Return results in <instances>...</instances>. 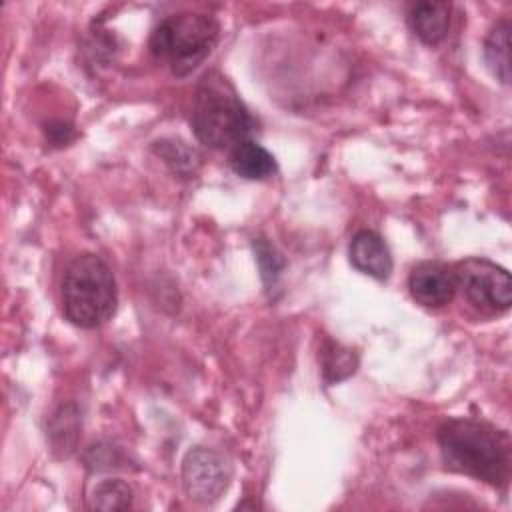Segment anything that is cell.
<instances>
[{
  "label": "cell",
  "instance_id": "7",
  "mask_svg": "<svg viewBox=\"0 0 512 512\" xmlns=\"http://www.w3.org/2000/svg\"><path fill=\"white\" fill-rule=\"evenodd\" d=\"M408 288L412 298L426 308H442L456 296L454 270L440 262H420L408 276Z\"/></svg>",
  "mask_w": 512,
  "mask_h": 512
},
{
  "label": "cell",
  "instance_id": "16",
  "mask_svg": "<svg viewBox=\"0 0 512 512\" xmlns=\"http://www.w3.org/2000/svg\"><path fill=\"white\" fill-rule=\"evenodd\" d=\"M254 252H256V260L260 266V276L264 280V286H266V290H270L282 272L284 260L266 238H254Z\"/></svg>",
  "mask_w": 512,
  "mask_h": 512
},
{
  "label": "cell",
  "instance_id": "13",
  "mask_svg": "<svg viewBox=\"0 0 512 512\" xmlns=\"http://www.w3.org/2000/svg\"><path fill=\"white\" fill-rule=\"evenodd\" d=\"M90 506L96 510H126L132 506V488L118 478L102 480L92 490Z\"/></svg>",
  "mask_w": 512,
  "mask_h": 512
},
{
  "label": "cell",
  "instance_id": "14",
  "mask_svg": "<svg viewBox=\"0 0 512 512\" xmlns=\"http://www.w3.org/2000/svg\"><path fill=\"white\" fill-rule=\"evenodd\" d=\"M78 434V418L76 410L72 406H62L58 412H54L50 420V442L54 450H60L64 456H68L74 450Z\"/></svg>",
  "mask_w": 512,
  "mask_h": 512
},
{
  "label": "cell",
  "instance_id": "18",
  "mask_svg": "<svg viewBox=\"0 0 512 512\" xmlns=\"http://www.w3.org/2000/svg\"><path fill=\"white\" fill-rule=\"evenodd\" d=\"M46 134H48L50 140H52L54 144H58V146L70 142V138L74 136V134H72V128H70L68 124H64V122H58L56 128L50 124V128H46Z\"/></svg>",
  "mask_w": 512,
  "mask_h": 512
},
{
  "label": "cell",
  "instance_id": "8",
  "mask_svg": "<svg viewBox=\"0 0 512 512\" xmlns=\"http://www.w3.org/2000/svg\"><path fill=\"white\" fill-rule=\"evenodd\" d=\"M350 262L352 266L376 280H386L392 272V254L380 234L372 230H360L350 240Z\"/></svg>",
  "mask_w": 512,
  "mask_h": 512
},
{
  "label": "cell",
  "instance_id": "3",
  "mask_svg": "<svg viewBox=\"0 0 512 512\" xmlns=\"http://www.w3.org/2000/svg\"><path fill=\"white\" fill-rule=\"evenodd\" d=\"M116 280L108 264L96 254L76 256L62 280L64 316L78 328H98L116 310Z\"/></svg>",
  "mask_w": 512,
  "mask_h": 512
},
{
  "label": "cell",
  "instance_id": "12",
  "mask_svg": "<svg viewBox=\"0 0 512 512\" xmlns=\"http://www.w3.org/2000/svg\"><path fill=\"white\" fill-rule=\"evenodd\" d=\"M320 362H322L324 380L328 384H334L356 372L358 356L354 354V350L328 340L320 350Z\"/></svg>",
  "mask_w": 512,
  "mask_h": 512
},
{
  "label": "cell",
  "instance_id": "4",
  "mask_svg": "<svg viewBox=\"0 0 512 512\" xmlns=\"http://www.w3.org/2000/svg\"><path fill=\"white\" fill-rule=\"evenodd\" d=\"M220 26L212 16L180 12L160 20L150 34V52L164 60L172 74L188 76L214 50Z\"/></svg>",
  "mask_w": 512,
  "mask_h": 512
},
{
  "label": "cell",
  "instance_id": "11",
  "mask_svg": "<svg viewBox=\"0 0 512 512\" xmlns=\"http://www.w3.org/2000/svg\"><path fill=\"white\" fill-rule=\"evenodd\" d=\"M484 58L496 80L502 84L510 82V24L498 20L486 34Z\"/></svg>",
  "mask_w": 512,
  "mask_h": 512
},
{
  "label": "cell",
  "instance_id": "10",
  "mask_svg": "<svg viewBox=\"0 0 512 512\" xmlns=\"http://www.w3.org/2000/svg\"><path fill=\"white\" fill-rule=\"evenodd\" d=\"M230 168L246 180H266L276 172L274 156L254 140H244L230 150Z\"/></svg>",
  "mask_w": 512,
  "mask_h": 512
},
{
  "label": "cell",
  "instance_id": "15",
  "mask_svg": "<svg viewBox=\"0 0 512 512\" xmlns=\"http://www.w3.org/2000/svg\"><path fill=\"white\" fill-rule=\"evenodd\" d=\"M158 156L178 174H190L196 170L200 156L182 140H158L154 144Z\"/></svg>",
  "mask_w": 512,
  "mask_h": 512
},
{
  "label": "cell",
  "instance_id": "2",
  "mask_svg": "<svg viewBox=\"0 0 512 512\" xmlns=\"http://www.w3.org/2000/svg\"><path fill=\"white\" fill-rule=\"evenodd\" d=\"M192 128L196 138L210 148H234L248 140L254 120L236 88L220 72L200 78L192 102Z\"/></svg>",
  "mask_w": 512,
  "mask_h": 512
},
{
  "label": "cell",
  "instance_id": "6",
  "mask_svg": "<svg viewBox=\"0 0 512 512\" xmlns=\"http://www.w3.org/2000/svg\"><path fill=\"white\" fill-rule=\"evenodd\" d=\"M232 478L230 462L216 450L196 446L182 462V486L190 500L198 504L216 502Z\"/></svg>",
  "mask_w": 512,
  "mask_h": 512
},
{
  "label": "cell",
  "instance_id": "5",
  "mask_svg": "<svg viewBox=\"0 0 512 512\" xmlns=\"http://www.w3.org/2000/svg\"><path fill=\"white\" fill-rule=\"evenodd\" d=\"M456 288L480 312L500 314L512 304V280L506 268L486 258H466L454 268Z\"/></svg>",
  "mask_w": 512,
  "mask_h": 512
},
{
  "label": "cell",
  "instance_id": "17",
  "mask_svg": "<svg viewBox=\"0 0 512 512\" xmlns=\"http://www.w3.org/2000/svg\"><path fill=\"white\" fill-rule=\"evenodd\" d=\"M86 464L94 470H104V468H112L120 462L118 452L114 450V446L110 444H94L88 448L86 452Z\"/></svg>",
  "mask_w": 512,
  "mask_h": 512
},
{
  "label": "cell",
  "instance_id": "9",
  "mask_svg": "<svg viewBox=\"0 0 512 512\" xmlns=\"http://www.w3.org/2000/svg\"><path fill=\"white\" fill-rule=\"evenodd\" d=\"M450 12L448 2H418L408 12V24L424 44L434 46L448 34Z\"/></svg>",
  "mask_w": 512,
  "mask_h": 512
},
{
  "label": "cell",
  "instance_id": "1",
  "mask_svg": "<svg viewBox=\"0 0 512 512\" xmlns=\"http://www.w3.org/2000/svg\"><path fill=\"white\" fill-rule=\"evenodd\" d=\"M440 454L448 470L492 486L510 478L512 444L506 432L474 418H452L438 428Z\"/></svg>",
  "mask_w": 512,
  "mask_h": 512
}]
</instances>
